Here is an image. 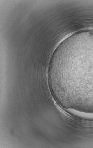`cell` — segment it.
Masks as SVG:
<instances>
[{"label": "cell", "mask_w": 93, "mask_h": 148, "mask_svg": "<svg viewBox=\"0 0 93 148\" xmlns=\"http://www.w3.org/2000/svg\"><path fill=\"white\" fill-rule=\"evenodd\" d=\"M58 78L67 93L93 101V42L76 45L67 52Z\"/></svg>", "instance_id": "obj_1"}, {"label": "cell", "mask_w": 93, "mask_h": 148, "mask_svg": "<svg viewBox=\"0 0 93 148\" xmlns=\"http://www.w3.org/2000/svg\"><path fill=\"white\" fill-rule=\"evenodd\" d=\"M68 112L72 115L80 118L93 119V113H88L72 109H67Z\"/></svg>", "instance_id": "obj_2"}]
</instances>
